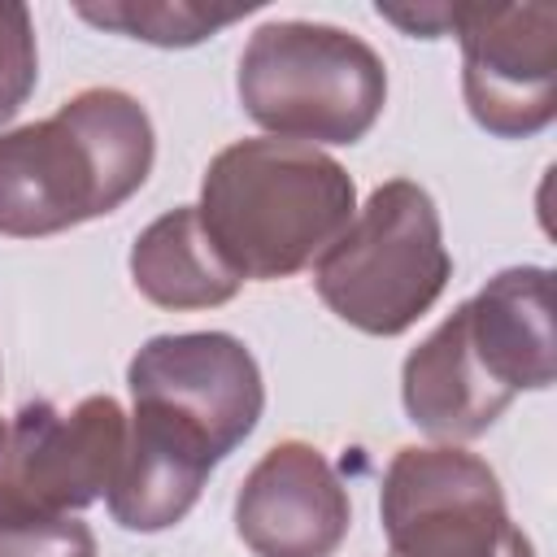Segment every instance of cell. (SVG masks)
<instances>
[{
    "mask_svg": "<svg viewBox=\"0 0 557 557\" xmlns=\"http://www.w3.org/2000/svg\"><path fill=\"white\" fill-rule=\"evenodd\" d=\"M357 213L348 170L313 144L239 139L205 178L196 218L222 261L248 283H274L313 265Z\"/></svg>",
    "mask_w": 557,
    "mask_h": 557,
    "instance_id": "7a4b0ae2",
    "label": "cell"
},
{
    "mask_svg": "<svg viewBox=\"0 0 557 557\" xmlns=\"http://www.w3.org/2000/svg\"><path fill=\"white\" fill-rule=\"evenodd\" d=\"M257 4H235V9H213L196 0H104V4H74V13L100 30H117L139 44L157 48H191L252 13Z\"/></svg>",
    "mask_w": 557,
    "mask_h": 557,
    "instance_id": "5bb4252c",
    "label": "cell"
},
{
    "mask_svg": "<svg viewBox=\"0 0 557 557\" xmlns=\"http://www.w3.org/2000/svg\"><path fill=\"white\" fill-rule=\"evenodd\" d=\"M461 96L496 139L540 135L557 117V4H461Z\"/></svg>",
    "mask_w": 557,
    "mask_h": 557,
    "instance_id": "52a82bcc",
    "label": "cell"
},
{
    "mask_svg": "<svg viewBox=\"0 0 557 557\" xmlns=\"http://www.w3.org/2000/svg\"><path fill=\"white\" fill-rule=\"evenodd\" d=\"M152 157V117L131 91L70 96L52 117L0 135V235L39 239L122 209Z\"/></svg>",
    "mask_w": 557,
    "mask_h": 557,
    "instance_id": "6da1fadb",
    "label": "cell"
},
{
    "mask_svg": "<svg viewBox=\"0 0 557 557\" xmlns=\"http://www.w3.org/2000/svg\"><path fill=\"white\" fill-rule=\"evenodd\" d=\"M457 309L474 357L505 396L553 387L557 335H553V274L544 265L500 270Z\"/></svg>",
    "mask_w": 557,
    "mask_h": 557,
    "instance_id": "8fae6325",
    "label": "cell"
},
{
    "mask_svg": "<svg viewBox=\"0 0 557 557\" xmlns=\"http://www.w3.org/2000/svg\"><path fill=\"white\" fill-rule=\"evenodd\" d=\"M453 257L444 248L440 209L413 178H392L370 191L335 244L313 261V287L322 305L366 331H409L448 287Z\"/></svg>",
    "mask_w": 557,
    "mask_h": 557,
    "instance_id": "277c9868",
    "label": "cell"
},
{
    "mask_svg": "<svg viewBox=\"0 0 557 557\" xmlns=\"http://www.w3.org/2000/svg\"><path fill=\"white\" fill-rule=\"evenodd\" d=\"M374 13H379L383 22H392V26H400V30L413 35V39H440V35H453L461 4H409V9H400V4H379Z\"/></svg>",
    "mask_w": 557,
    "mask_h": 557,
    "instance_id": "e0dca14e",
    "label": "cell"
},
{
    "mask_svg": "<svg viewBox=\"0 0 557 557\" xmlns=\"http://www.w3.org/2000/svg\"><path fill=\"white\" fill-rule=\"evenodd\" d=\"M131 278L139 296L161 309H213L244 287V278L209 244L196 205H178L139 231L131 248Z\"/></svg>",
    "mask_w": 557,
    "mask_h": 557,
    "instance_id": "4fadbf2b",
    "label": "cell"
},
{
    "mask_svg": "<svg viewBox=\"0 0 557 557\" xmlns=\"http://www.w3.org/2000/svg\"><path fill=\"white\" fill-rule=\"evenodd\" d=\"M218 461L222 457L205 440V431H196L191 422L165 409L135 405L126 422V448H122L117 479L104 492L113 522L126 531H144V535L183 522L191 505L200 500V487Z\"/></svg>",
    "mask_w": 557,
    "mask_h": 557,
    "instance_id": "30bf717a",
    "label": "cell"
},
{
    "mask_svg": "<svg viewBox=\"0 0 557 557\" xmlns=\"http://www.w3.org/2000/svg\"><path fill=\"white\" fill-rule=\"evenodd\" d=\"M400 400H405L409 422L444 444L474 440V435L492 431L496 418L513 405V396H505L492 383V374L483 370V361L474 357L461 309H453L405 357Z\"/></svg>",
    "mask_w": 557,
    "mask_h": 557,
    "instance_id": "7c38bea8",
    "label": "cell"
},
{
    "mask_svg": "<svg viewBox=\"0 0 557 557\" xmlns=\"http://www.w3.org/2000/svg\"><path fill=\"white\" fill-rule=\"evenodd\" d=\"M235 91L244 113L274 139L357 144L387 104L383 57L331 22L278 17L248 35Z\"/></svg>",
    "mask_w": 557,
    "mask_h": 557,
    "instance_id": "3957f363",
    "label": "cell"
},
{
    "mask_svg": "<svg viewBox=\"0 0 557 557\" xmlns=\"http://www.w3.org/2000/svg\"><path fill=\"white\" fill-rule=\"evenodd\" d=\"M379 513L392 557H535L496 470L457 444L400 448L387 461Z\"/></svg>",
    "mask_w": 557,
    "mask_h": 557,
    "instance_id": "5b68a950",
    "label": "cell"
},
{
    "mask_svg": "<svg viewBox=\"0 0 557 557\" xmlns=\"http://www.w3.org/2000/svg\"><path fill=\"white\" fill-rule=\"evenodd\" d=\"M135 405H157L209 435L231 457L257 426L265 387L257 357L226 331H183L148 339L126 370Z\"/></svg>",
    "mask_w": 557,
    "mask_h": 557,
    "instance_id": "ba28073f",
    "label": "cell"
},
{
    "mask_svg": "<svg viewBox=\"0 0 557 557\" xmlns=\"http://www.w3.org/2000/svg\"><path fill=\"white\" fill-rule=\"evenodd\" d=\"M0 557H96V535L74 513L0 527Z\"/></svg>",
    "mask_w": 557,
    "mask_h": 557,
    "instance_id": "2e32d148",
    "label": "cell"
},
{
    "mask_svg": "<svg viewBox=\"0 0 557 557\" xmlns=\"http://www.w3.org/2000/svg\"><path fill=\"white\" fill-rule=\"evenodd\" d=\"M352 522L335 466L305 440L274 444L235 496V531L257 557H331Z\"/></svg>",
    "mask_w": 557,
    "mask_h": 557,
    "instance_id": "9c48e42d",
    "label": "cell"
},
{
    "mask_svg": "<svg viewBox=\"0 0 557 557\" xmlns=\"http://www.w3.org/2000/svg\"><path fill=\"white\" fill-rule=\"evenodd\" d=\"M39 78V52H35V22L26 4L0 0V122H9Z\"/></svg>",
    "mask_w": 557,
    "mask_h": 557,
    "instance_id": "9a60e30c",
    "label": "cell"
},
{
    "mask_svg": "<svg viewBox=\"0 0 557 557\" xmlns=\"http://www.w3.org/2000/svg\"><path fill=\"white\" fill-rule=\"evenodd\" d=\"M126 413L113 396L22 405L0 418V527L65 518L100 500L122 466Z\"/></svg>",
    "mask_w": 557,
    "mask_h": 557,
    "instance_id": "8992f818",
    "label": "cell"
}]
</instances>
